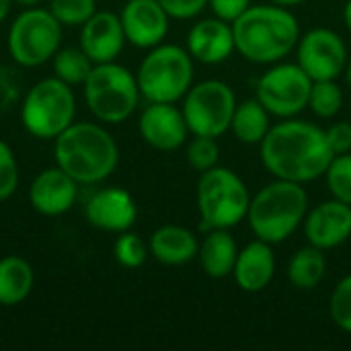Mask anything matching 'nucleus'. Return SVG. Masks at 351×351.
Instances as JSON below:
<instances>
[{
    "instance_id": "72a5a7b5",
    "label": "nucleus",
    "mask_w": 351,
    "mask_h": 351,
    "mask_svg": "<svg viewBox=\"0 0 351 351\" xmlns=\"http://www.w3.org/2000/svg\"><path fill=\"white\" fill-rule=\"evenodd\" d=\"M171 19H193L208 6V0H158Z\"/></svg>"
},
{
    "instance_id": "4468645a",
    "label": "nucleus",
    "mask_w": 351,
    "mask_h": 351,
    "mask_svg": "<svg viewBox=\"0 0 351 351\" xmlns=\"http://www.w3.org/2000/svg\"><path fill=\"white\" fill-rule=\"evenodd\" d=\"M128 43L150 49L162 43L169 33V12L158 0H128L119 12Z\"/></svg>"
},
{
    "instance_id": "c85d7f7f",
    "label": "nucleus",
    "mask_w": 351,
    "mask_h": 351,
    "mask_svg": "<svg viewBox=\"0 0 351 351\" xmlns=\"http://www.w3.org/2000/svg\"><path fill=\"white\" fill-rule=\"evenodd\" d=\"M47 10L62 27H82L97 12V0H49Z\"/></svg>"
},
{
    "instance_id": "0eeeda50",
    "label": "nucleus",
    "mask_w": 351,
    "mask_h": 351,
    "mask_svg": "<svg viewBox=\"0 0 351 351\" xmlns=\"http://www.w3.org/2000/svg\"><path fill=\"white\" fill-rule=\"evenodd\" d=\"M136 80L148 103H177L191 88L193 58L179 45L158 43L140 62Z\"/></svg>"
},
{
    "instance_id": "6ab92c4d",
    "label": "nucleus",
    "mask_w": 351,
    "mask_h": 351,
    "mask_svg": "<svg viewBox=\"0 0 351 351\" xmlns=\"http://www.w3.org/2000/svg\"><path fill=\"white\" fill-rule=\"evenodd\" d=\"M232 23L218 16L197 21L187 35V51L202 64H220L234 51Z\"/></svg>"
},
{
    "instance_id": "b1692460",
    "label": "nucleus",
    "mask_w": 351,
    "mask_h": 351,
    "mask_svg": "<svg viewBox=\"0 0 351 351\" xmlns=\"http://www.w3.org/2000/svg\"><path fill=\"white\" fill-rule=\"evenodd\" d=\"M271 123H269V111L261 105V101L247 99L241 105H237L230 130L243 144H261V140L267 136Z\"/></svg>"
},
{
    "instance_id": "2eb2a0df",
    "label": "nucleus",
    "mask_w": 351,
    "mask_h": 351,
    "mask_svg": "<svg viewBox=\"0 0 351 351\" xmlns=\"http://www.w3.org/2000/svg\"><path fill=\"white\" fill-rule=\"evenodd\" d=\"M142 140L160 152L177 150L185 144L189 128L181 109L175 103H150L138 119Z\"/></svg>"
},
{
    "instance_id": "7c9ffc66",
    "label": "nucleus",
    "mask_w": 351,
    "mask_h": 351,
    "mask_svg": "<svg viewBox=\"0 0 351 351\" xmlns=\"http://www.w3.org/2000/svg\"><path fill=\"white\" fill-rule=\"evenodd\" d=\"M185 158L189 162L191 169L206 173L214 167H218V158H220V146L216 142V138L210 136H193V140L187 144V152Z\"/></svg>"
},
{
    "instance_id": "f8f14e48",
    "label": "nucleus",
    "mask_w": 351,
    "mask_h": 351,
    "mask_svg": "<svg viewBox=\"0 0 351 351\" xmlns=\"http://www.w3.org/2000/svg\"><path fill=\"white\" fill-rule=\"evenodd\" d=\"M348 64L343 39L331 29H313L298 43V66L315 80H335Z\"/></svg>"
},
{
    "instance_id": "473e14b6",
    "label": "nucleus",
    "mask_w": 351,
    "mask_h": 351,
    "mask_svg": "<svg viewBox=\"0 0 351 351\" xmlns=\"http://www.w3.org/2000/svg\"><path fill=\"white\" fill-rule=\"evenodd\" d=\"M19 187V162L12 148L0 140V202L8 199Z\"/></svg>"
},
{
    "instance_id": "9b49d317",
    "label": "nucleus",
    "mask_w": 351,
    "mask_h": 351,
    "mask_svg": "<svg viewBox=\"0 0 351 351\" xmlns=\"http://www.w3.org/2000/svg\"><path fill=\"white\" fill-rule=\"evenodd\" d=\"M313 78L298 64H280L257 82V99L276 117H294L308 107Z\"/></svg>"
},
{
    "instance_id": "39448f33",
    "label": "nucleus",
    "mask_w": 351,
    "mask_h": 351,
    "mask_svg": "<svg viewBox=\"0 0 351 351\" xmlns=\"http://www.w3.org/2000/svg\"><path fill=\"white\" fill-rule=\"evenodd\" d=\"M21 123L37 140H56L76 121V95L56 76L41 78L23 97Z\"/></svg>"
},
{
    "instance_id": "dca6fc26",
    "label": "nucleus",
    "mask_w": 351,
    "mask_h": 351,
    "mask_svg": "<svg viewBox=\"0 0 351 351\" xmlns=\"http://www.w3.org/2000/svg\"><path fill=\"white\" fill-rule=\"evenodd\" d=\"M78 199V183L58 165L35 175L29 187L31 208L47 218L62 216L74 208Z\"/></svg>"
},
{
    "instance_id": "4be33fe9",
    "label": "nucleus",
    "mask_w": 351,
    "mask_h": 351,
    "mask_svg": "<svg viewBox=\"0 0 351 351\" xmlns=\"http://www.w3.org/2000/svg\"><path fill=\"white\" fill-rule=\"evenodd\" d=\"M197 257L202 261L204 271L210 278L220 280L232 274L239 257V247L234 237L228 232V228H214L199 245Z\"/></svg>"
},
{
    "instance_id": "a211bd4d",
    "label": "nucleus",
    "mask_w": 351,
    "mask_h": 351,
    "mask_svg": "<svg viewBox=\"0 0 351 351\" xmlns=\"http://www.w3.org/2000/svg\"><path fill=\"white\" fill-rule=\"evenodd\" d=\"M304 234L313 247L323 251L343 245L351 237V206L335 197L323 202L306 216Z\"/></svg>"
},
{
    "instance_id": "f03ea898",
    "label": "nucleus",
    "mask_w": 351,
    "mask_h": 351,
    "mask_svg": "<svg viewBox=\"0 0 351 351\" xmlns=\"http://www.w3.org/2000/svg\"><path fill=\"white\" fill-rule=\"evenodd\" d=\"M53 160L78 185H97L115 173L119 148L103 125L74 121L53 140Z\"/></svg>"
},
{
    "instance_id": "423d86ee",
    "label": "nucleus",
    "mask_w": 351,
    "mask_h": 351,
    "mask_svg": "<svg viewBox=\"0 0 351 351\" xmlns=\"http://www.w3.org/2000/svg\"><path fill=\"white\" fill-rule=\"evenodd\" d=\"M88 111L103 123H123L130 119L140 101L136 74L117 62L95 64L82 84Z\"/></svg>"
},
{
    "instance_id": "393cba45",
    "label": "nucleus",
    "mask_w": 351,
    "mask_h": 351,
    "mask_svg": "<svg viewBox=\"0 0 351 351\" xmlns=\"http://www.w3.org/2000/svg\"><path fill=\"white\" fill-rule=\"evenodd\" d=\"M327 274V261L323 249L319 247H304L294 253L288 265V278L294 288L298 290H313L317 288Z\"/></svg>"
},
{
    "instance_id": "bb28decb",
    "label": "nucleus",
    "mask_w": 351,
    "mask_h": 351,
    "mask_svg": "<svg viewBox=\"0 0 351 351\" xmlns=\"http://www.w3.org/2000/svg\"><path fill=\"white\" fill-rule=\"evenodd\" d=\"M311 111L321 119L335 117L343 107V93L335 80H315L308 97Z\"/></svg>"
},
{
    "instance_id": "f257e3e1",
    "label": "nucleus",
    "mask_w": 351,
    "mask_h": 351,
    "mask_svg": "<svg viewBox=\"0 0 351 351\" xmlns=\"http://www.w3.org/2000/svg\"><path fill=\"white\" fill-rule=\"evenodd\" d=\"M259 146L261 162L276 179L302 185L325 175L335 156L325 130L300 119L271 125Z\"/></svg>"
},
{
    "instance_id": "6e6552de",
    "label": "nucleus",
    "mask_w": 351,
    "mask_h": 351,
    "mask_svg": "<svg viewBox=\"0 0 351 351\" xmlns=\"http://www.w3.org/2000/svg\"><path fill=\"white\" fill-rule=\"evenodd\" d=\"M251 195L243 179L226 167L202 173L197 183V210L202 230L232 228L247 218Z\"/></svg>"
},
{
    "instance_id": "f3484780",
    "label": "nucleus",
    "mask_w": 351,
    "mask_h": 351,
    "mask_svg": "<svg viewBox=\"0 0 351 351\" xmlns=\"http://www.w3.org/2000/svg\"><path fill=\"white\" fill-rule=\"evenodd\" d=\"M125 41L121 19L111 10H97L80 27V49L95 64L115 62Z\"/></svg>"
},
{
    "instance_id": "c9c22d12",
    "label": "nucleus",
    "mask_w": 351,
    "mask_h": 351,
    "mask_svg": "<svg viewBox=\"0 0 351 351\" xmlns=\"http://www.w3.org/2000/svg\"><path fill=\"white\" fill-rule=\"evenodd\" d=\"M208 4L218 19L234 23L251 6V0H208Z\"/></svg>"
},
{
    "instance_id": "c756f323",
    "label": "nucleus",
    "mask_w": 351,
    "mask_h": 351,
    "mask_svg": "<svg viewBox=\"0 0 351 351\" xmlns=\"http://www.w3.org/2000/svg\"><path fill=\"white\" fill-rule=\"evenodd\" d=\"M327 185L335 199L351 206V154L333 156L331 165L327 167Z\"/></svg>"
},
{
    "instance_id": "2f4dec72",
    "label": "nucleus",
    "mask_w": 351,
    "mask_h": 351,
    "mask_svg": "<svg viewBox=\"0 0 351 351\" xmlns=\"http://www.w3.org/2000/svg\"><path fill=\"white\" fill-rule=\"evenodd\" d=\"M329 313L333 323L341 329L351 333V276L343 278L333 294H331V302H329Z\"/></svg>"
},
{
    "instance_id": "20e7f679",
    "label": "nucleus",
    "mask_w": 351,
    "mask_h": 351,
    "mask_svg": "<svg viewBox=\"0 0 351 351\" xmlns=\"http://www.w3.org/2000/svg\"><path fill=\"white\" fill-rule=\"evenodd\" d=\"M308 208V195L302 183L276 179L251 197L247 220L253 234L269 245L292 237L302 224Z\"/></svg>"
},
{
    "instance_id": "cd10ccee",
    "label": "nucleus",
    "mask_w": 351,
    "mask_h": 351,
    "mask_svg": "<svg viewBox=\"0 0 351 351\" xmlns=\"http://www.w3.org/2000/svg\"><path fill=\"white\" fill-rule=\"evenodd\" d=\"M148 255H150L148 245L136 232H130V230L119 232V237L113 243V257L121 267L138 269L144 265Z\"/></svg>"
},
{
    "instance_id": "58836bf2",
    "label": "nucleus",
    "mask_w": 351,
    "mask_h": 351,
    "mask_svg": "<svg viewBox=\"0 0 351 351\" xmlns=\"http://www.w3.org/2000/svg\"><path fill=\"white\" fill-rule=\"evenodd\" d=\"M271 4H278V6H294V4H300L304 0H269Z\"/></svg>"
},
{
    "instance_id": "a19ab883",
    "label": "nucleus",
    "mask_w": 351,
    "mask_h": 351,
    "mask_svg": "<svg viewBox=\"0 0 351 351\" xmlns=\"http://www.w3.org/2000/svg\"><path fill=\"white\" fill-rule=\"evenodd\" d=\"M346 78H348V84L351 86V60L346 64Z\"/></svg>"
},
{
    "instance_id": "ea45409f",
    "label": "nucleus",
    "mask_w": 351,
    "mask_h": 351,
    "mask_svg": "<svg viewBox=\"0 0 351 351\" xmlns=\"http://www.w3.org/2000/svg\"><path fill=\"white\" fill-rule=\"evenodd\" d=\"M343 19H346V25H348V29H350V33H351V0H348V4H346Z\"/></svg>"
},
{
    "instance_id": "4c0bfd02",
    "label": "nucleus",
    "mask_w": 351,
    "mask_h": 351,
    "mask_svg": "<svg viewBox=\"0 0 351 351\" xmlns=\"http://www.w3.org/2000/svg\"><path fill=\"white\" fill-rule=\"evenodd\" d=\"M41 0H14V4H19L21 8H31V6H39Z\"/></svg>"
},
{
    "instance_id": "a878e982",
    "label": "nucleus",
    "mask_w": 351,
    "mask_h": 351,
    "mask_svg": "<svg viewBox=\"0 0 351 351\" xmlns=\"http://www.w3.org/2000/svg\"><path fill=\"white\" fill-rule=\"evenodd\" d=\"M95 62L78 47H60L58 53L51 58L53 76L64 80L70 86H82L88 78Z\"/></svg>"
},
{
    "instance_id": "1a4fd4ad",
    "label": "nucleus",
    "mask_w": 351,
    "mask_h": 351,
    "mask_svg": "<svg viewBox=\"0 0 351 351\" xmlns=\"http://www.w3.org/2000/svg\"><path fill=\"white\" fill-rule=\"evenodd\" d=\"M62 31L64 27L47 8H23L6 33L8 56L23 68H39L62 47Z\"/></svg>"
},
{
    "instance_id": "9d476101",
    "label": "nucleus",
    "mask_w": 351,
    "mask_h": 351,
    "mask_svg": "<svg viewBox=\"0 0 351 351\" xmlns=\"http://www.w3.org/2000/svg\"><path fill=\"white\" fill-rule=\"evenodd\" d=\"M237 109V97L232 88L222 80H204L187 90L183 97V115L193 136H222Z\"/></svg>"
},
{
    "instance_id": "aec40b11",
    "label": "nucleus",
    "mask_w": 351,
    "mask_h": 351,
    "mask_svg": "<svg viewBox=\"0 0 351 351\" xmlns=\"http://www.w3.org/2000/svg\"><path fill=\"white\" fill-rule=\"evenodd\" d=\"M232 276L243 292L257 294L265 290L276 276V257L271 245L261 239L249 243L243 251H239Z\"/></svg>"
},
{
    "instance_id": "412c9836",
    "label": "nucleus",
    "mask_w": 351,
    "mask_h": 351,
    "mask_svg": "<svg viewBox=\"0 0 351 351\" xmlns=\"http://www.w3.org/2000/svg\"><path fill=\"white\" fill-rule=\"evenodd\" d=\"M148 249L150 255L162 265H185L197 257L199 243L191 230L177 224H167L152 232Z\"/></svg>"
},
{
    "instance_id": "e433bc0d",
    "label": "nucleus",
    "mask_w": 351,
    "mask_h": 351,
    "mask_svg": "<svg viewBox=\"0 0 351 351\" xmlns=\"http://www.w3.org/2000/svg\"><path fill=\"white\" fill-rule=\"evenodd\" d=\"M12 4H14V0H0V25L8 19V14L12 10Z\"/></svg>"
},
{
    "instance_id": "f704fd0d",
    "label": "nucleus",
    "mask_w": 351,
    "mask_h": 351,
    "mask_svg": "<svg viewBox=\"0 0 351 351\" xmlns=\"http://www.w3.org/2000/svg\"><path fill=\"white\" fill-rule=\"evenodd\" d=\"M325 136L335 156L351 152V123L348 121L333 123L329 130H325Z\"/></svg>"
},
{
    "instance_id": "7ed1b4c3",
    "label": "nucleus",
    "mask_w": 351,
    "mask_h": 351,
    "mask_svg": "<svg viewBox=\"0 0 351 351\" xmlns=\"http://www.w3.org/2000/svg\"><path fill=\"white\" fill-rule=\"evenodd\" d=\"M237 51L255 64H274L282 60L300 41L296 16L284 6H249L234 23Z\"/></svg>"
},
{
    "instance_id": "5701e85b",
    "label": "nucleus",
    "mask_w": 351,
    "mask_h": 351,
    "mask_svg": "<svg viewBox=\"0 0 351 351\" xmlns=\"http://www.w3.org/2000/svg\"><path fill=\"white\" fill-rule=\"evenodd\" d=\"M35 274L27 259L19 255L0 257V306H16L33 292Z\"/></svg>"
},
{
    "instance_id": "ddd939ff",
    "label": "nucleus",
    "mask_w": 351,
    "mask_h": 351,
    "mask_svg": "<svg viewBox=\"0 0 351 351\" xmlns=\"http://www.w3.org/2000/svg\"><path fill=\"white\" fill-rule=\"evenodd\" d=\"M84 218L103 232H125L136 224L138 206L123 187H103L84 204Z\"/></svg>"
}]
</instances>
